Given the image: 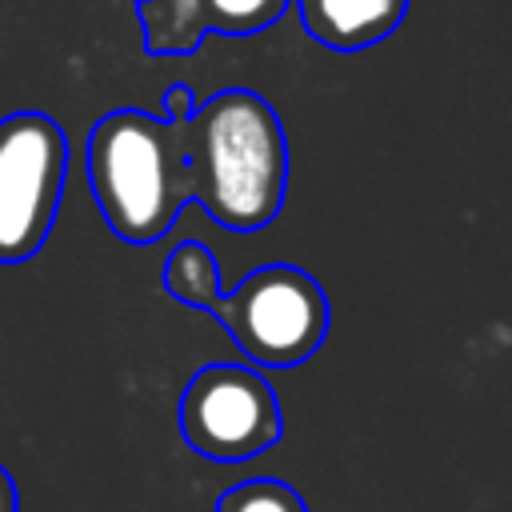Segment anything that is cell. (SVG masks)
I'll list each match as a JSON object with an SVG mask.
<instances>
[{
	"label": "cell",
	"instance_id": "8992f818",
	"mask_svg": "<svg viewBox=\"0 0 512 512\" xmlns=\"http://www.w3.org/2000/svg\"><path fill=\"white\" fill-rule=\"evenodd\" d=\"M296 4L308 36L340 52H356L392 36V28L404 20L408 8V0H296Z\"/></svg>",
	"mask_w": 512,
	"mask_h": 512
},
{
	"label": "cell",
	"instance_id": "30bf717a",
	"mask_svg": "<svg viewBox=\"0 0 512 512\" xmlns=\"http://www.w3.org/2000/svg\"><path fill=\"white\" fill-rule=\"evenodd\" d=\"M0 512H20V492H16V480L4 464H0Z\"/></svg>",
	"mask_w": 512,
	"mask_h": 512
},
{
	"label": "cell",
	"instance_id": "277c9868",
	"mask_svg": "<svg viewBox=\"0 0 512 512\" xmlns=\"http://www.w3.org/2000/svg\"><path fill=\"white\" fill-rule=\"evenodd\" d=\"M68 176L64 128L44 112L0 120V264L40 252L52 232Z\"/></svg>",
	"mask_w": 512,
	"mask_h": 512
},
{
	"label": "cell",
	"instance_id": "7a4b0ae2",
	"mask_svg": "<svg viewBox=\"0 0 512 512\" xmlns=\"http://www.w3.org/2000/svg\"><path fill=\"white\" fill-rule=\"evenodd\" d=\"M84 172L108 228L132 244L164 236L192 196L184 128L152 112L120 108L92 124L84 140Z\"/></svg>",
	"mask_w": 512,
	"mask_h": 512
},
{
	"label": "cell",
	"instance_id": "3957f363",
	"mask_svg": "<svg viewBox=\"0 0 512 512\" xmlns=\"http://www.w3.org/2000/svg\"><path fill=\"white\" fill-rule=\"evenodd\" d=\"M212 316L256 368H296L328 336V296L292 264H264L248 272L212 304Z\"/></svg>",
	"mask_w": 512,
	"mask_h": 512
},
{
	"label": "cell",
	"instance_id": "5b68a950",
	"mask_svg": "<svg viewBox=\"0 0 512 512\" xmlns=\"http://www.w3.org/2000/svg\"><path fill=\"white\" fill-rule=\"evenodd\" d=\"M284 432L272 384L248 364H204L180 392V436L204 460H248Z\"/></svg>",
	"mask_w": 512,
	"mask_h": 512
},
{
	"label": "cell",
	"instance_id": "9c48e42d",
	"mask_svg": "<svg viewBox=\"0 0 512 512\" xmlns=\"http://www.w3.org/2000/svg\"><path fill=\"white\" fill-rule=\"evenodd\" d=\"M288 0H200L208 28L224 32V36H248L268 28Z\"/></svg>",
	"mask_w": 512,
	"mask_h": 512
},
{
	"label": "cell",
	"instance_id": "52a82bcc",
	"mask_svg": "<svg viewBox=\"0 0 512 512\" xmlns=\"http://www.w3.org/2000/svg\"><path fill=\"white\" fill-rule=\"evenodd\" d=\"M164 288L192 308H208L220 300V276H216V260L200 240H184L172 248L168 264H164Z\"/></svg>",
	"mask_w": 512,
	"mask_h": 512
},
{
	"label": "cell",
	"instance_id": "ba28073f",
	"mask_svg": "<svg viewBox=\"0 0 512 512\" xmlns=\"http://www.w3.org/2000/svg\"><path fill=\"white\" fill-rule=\"evenodd\" d=\"M212 512H308V504L288 480L256 476V480H244L220 492Z\"/></svg>",
	"mask_w": 512,
	"mask_h": 512
},
{
	"label": "cell",
	"instance_id": "6da1fadb",
	"mask_svg": "<svg viewBox=\"0 0 512 512\" xmlns=\"http://www.w3.org/2000/svg\"><path fill=\"white\" fill-rule=\"evenodd\" d=\"M180 128L192 196L232 232L268 228L288 184V144L272 104L248 88H224Z\"/></svg>",
	"mask_w": 512,
	"mask_h": 512
}]
</instances>
